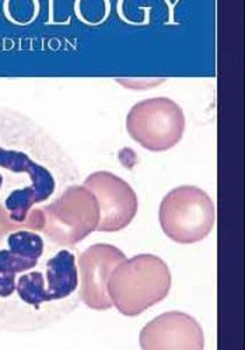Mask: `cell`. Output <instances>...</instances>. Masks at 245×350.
Returning <instances> with one entry per match:
<instances>
[{
	"label": "cell",
	"instance_id": "5",
	"mask_svg": "<svg viewBox=\"0 0 245 350\" xmlns=\"http://www.w3.org/2000/svg\"><path fill=\"white\" fill-rule=\"evenodd\" d=\"M159 220L168 239L178 244H194L210 234L216 223V208L203 189L182 185L163 198Z\"/></svg>",
	"mask_w": 245,
	"mask_h": 350
},
{
	"label": "cell",
	"instance_id": "3",
	"mask_svg": "<svg viewBox=\"0 0 245 350\" xmlns=\"http://www.w3.org/2000/svg\"><path fill=\"white\" fill-rule=\"evenodd\" d=\"M107 288L112 307L125 317H138L168 296L171 272L160 256L140 254L120 262Z\"/></svg>",
	"mask_w": 245,
	"mask_h": 350
},
{
	"label": "cell",
	"instance_id": "6",
	"mask_svg": "<svg viewBox=\"0 0 245 350\" xmlns=\"http://www.w3.org/2000/svg\"><path fill=\"white\" fill-rule=\"evenodd\" d=\"M127 131L142 148L150 152H166L181 142L185 132V115L171 98H147L131 108Z\"/></svg>",
	"mask_w": 245,
	"mask_h": 350
},
{
	"label": "cell",
	"instance_id": "7",
	"mask_svg": "<svg viewBox=\"0 0 245 350\" xmlns=\"http://www.w3.org/2000/svg\"><path fill=\"white\" fill-rule=\"evenodd\" d=\"M97 199L100 221L96 231L116 232L128 227L138 213V196L133 188L108 171L90 174L83 183Z\"/></svg>",
	"mask_w": 245,
	"mask_h": 350
},
{
	"label": "cell",
	"instance_id": "8",
	"mask_svg": "<svg viewBox=\"0 0 245 350\" xmlns=\"http://www.w3.org/2000/svg\"><path fill=\"white\" fill-rule=\"evenodd\" d=\"M125 259V254L111 244H94L80 254L79 297L88 308L105 311L112 307L107 284L114 269Z\"/></svg>",
	"mask_w": 245,
	"mask_h": 350
},
{
	"label": "cell",
	"instance_id": "10",
	"mask_svg": "<svg viewBox=\"0 0 245 350\" xmlns=\"http://www.w3.org/2000/svg\"><path fill=\"white\" fill-rule=\"evenodd\" d=\"M18 228H28V226L24 223H14L8 211L0 206V239Z\"/></svg>",
	"mask_w": 245,
	"mask_h": 350
},
{
	"label": "cell",
	"instance_id": "9",
	"mask_svg": "<svg viewBox=\"0 0 245 350\" xmlns=\"http://www.w3.org/2000/svg\"><path fill=\"white\" fill-rule=\"evenodd\" d=\"M139 342L144 350H202L205 336L194 317L168 311L143 327Z\"/></svg>",
	"mask_w": 245,
	"mask_h": 350
},
{
	"label": "cell",
	"instance_id": "2",
	"mask_svg": "<svg viewBox=\"0 0 245 350\" xmlns=\"http://www.w3.org/2000/svg\"><path fill=\"white\" fill-rule=\"evenodd\" d=\"M77 180V165L47 129L18 111L0 107V206L14 223L41 232V208Z\"/></svg>",
	"mask_w": 245,
	"mask_h": 350
},
{
	"label": "cell",
	"instance_id": "1",
	"mask_svg": "<svg viewBox=\"0 0 245 350\" xmlns=\"http://www.w3.org/2000/svg\"><path fill=\"white\" fill-rule=\"evenodd\" d=\"M79 301L77 259L68 247L29 228L0 239V331L48 328Z\"/></svg>",
	"mask_w": 245,
	"mask_h": 350
},
{
	"label": "cell",
	"instance_id": "4",
	"mask_svg": "<svg viewBox=\"0 0 245 350\" xmlns=\"http://www.w3.org/2000/svg\"><path fill=\"white\" fill-rule=\"evenodd\" d=\"M42 234L60 247H72L97 230L100 211L96 196L84 185H70L42 206Z\"/></svg>",
	"mask_w": 245,
	"mask_h": 350
}]
</instances>
